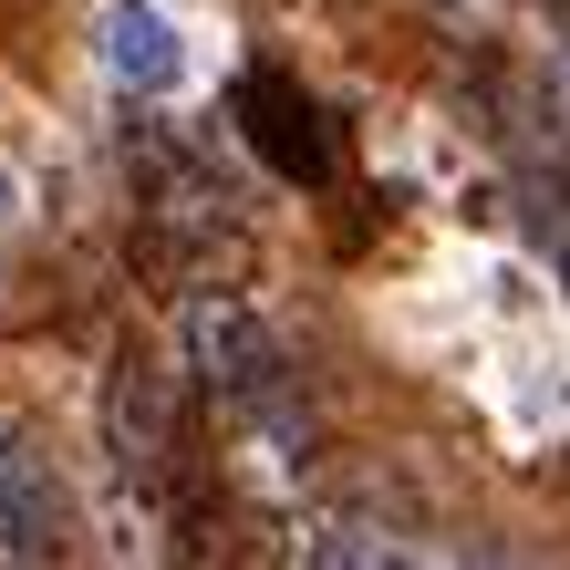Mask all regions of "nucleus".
Listing matches in <instances>:
<instances>
[{
    "label": "nucleus",
    "mask_w": 570,
    "mask_h": 570,
    "mask_svg": "<svg viewBox=\"0 0 570 570\" xmlns=\"http://www.w3.org/2000/svg\"><path fill=\"white\" fill-rule=\"evenodd\" d=\"M177 343H187V374H197V394H208L218 415H249V405H271V394H291L281 332L259 322V301L228 291V281L177 301Z\"/></svg>",
    "instance_id": "2"
},
{
    "label": "nucleus",
    "mask_w": 570,
    "mask_h": 570,
    "mask_svg": "<svg viewBox=\"0 0 570 570\" xmlns=\"http://www.w3.org/2000/svg\"><path fill=\"white\" fill-rule=\"evenodd\" d=\"M239 125H249V146L281 166V177H301V187H322L332 177V136H322V105L301 94L291 73H239Z\"/></svg>",
    "instance_id": "4"
},
{
    "label": "nucleus",
    "mask_w": 570,
    "mask_h": 570,
    "mask_svg": "<svg viewBox=\"0 0 570 570\" xmlns=\"http://www.w3.org/2000/svg\"><path fill=\"white\" fill-rule=\"evenodd\" d=\"M105 73H115V94H146V105L187 73V52H177V31H166V11L115 0V11H105Z\"/></svg>",
    "instance_id": "5"
},
{
    "label": "nucleus",
    "mask_w": 570,
    "mask_h": 570,
    "mask_svg": "<svg viewBox=\"0 0 570 570\" xmlns=\"http://www.w3.org/2000/svg\"><path fill=\"white\" fill-rule=\"evenodd\" d=\"M560 271H570V208H560Z\"/></svg>",
    "instance_id": "6"
},
{
    "label": "nucleus",
    "mask_w": 570,
    "mask_h": 570,
    "mask_svg": "<svg viewBox=\"0 0 570 570\" xmlns=\"http://www.w3.org/2000/svg\"><path fill=\"white\" fill-rule=\"evenodd\" d=\"M73 550V498L31 425H0V570H62Z\"/></svg>",
    "instance_id": "3"
},
{
    "label": "nucleus",
    "mask_w": 570,
    "mask_h": 570,
    "mask_svg": "<svg viewBox=\"0 0 570 570\" xmlns=\"http://www.w3.org/2000/svg\"><path fill=\"white\" fill-rule=\"evenodd\" d=\"M125 166H136V208H146V259L156 271H197V291L218 281V249H239V187L218 177L208 146L166 136V125H125Z\"/></svg>",
    "instance_id": "1"
}]
</instances>
